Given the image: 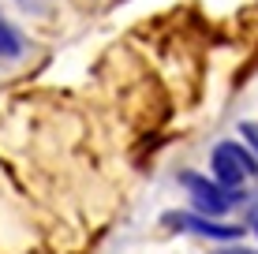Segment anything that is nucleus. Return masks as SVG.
<instances>
[{
  "label": "nucleus",
  "mask_w": 258,
  "mask_h": 254,
  "mask_svg": "<svg viewBox=\"0 0 258 254\" xmlns=\"http://www.w3.org/2000/svg\"><path fill=\"white\" fill-rule=\"evenodd\" d=\"M210 168H213V180L225 191H236L247 176H258V157L254 150H247L239 142H217L210 153Z\"/></svg>",
  "instance_id": "nucleus-1"
},
{
  "label": "nucleus",
  "mask_w": 258,
  "mask_h": 254,
  "mask_svg": "<svg viewBox=\"0 0 258 254\" xmlns=\"http://www.w3.org/2000/svg\"><path fill=\"white\" fill-rule=\"evenodd\" d=\"M180 183H183V191L191 195V206H195V213H202V217H225L228 209H232L236 202V191H225L217 180H206V176H199V172H180Z\"/></svg>",
  "instance_id": "nucleus-2"
},
{
  "label": "nucleus",
  "mask_w": 258,
  "mask_h": 254,
  "mask_svg": "<svg viewBox=\"0 0 258 254\" xmlns=\"http://www.w3.org/2000/svg\"><path fill=\"white\" fill-rule=\"evenodd\" d=\"M165 224H168V228H187V232H195V235L221 239V243L239 239V228H236V224H221V221H213V217H202V213H168Z\"/></svg>",
  "instance_id": "nucleus-3"
},
{
  "label": "nucleus",
  "mask_w": 258,
  "mask_h": 254,
  "mask_svg": "<svg viewBox=\"0 0 258 254\" xmlns=\"http://www.w3.org/2000/svg\"><path fill=\"white\" fill-rule=\"evenodd\" d=\"M19 52H23L19 34H15L12 26H4V23H0V60H15Z\"/></svg>",
  "instance_id": "nucleus-4"
},
{
  "label": "nucleus",
  "mask_w": 258,
  "mask_h": 254,
  "mask_svg": "<svg viewBox=\"0 0 258 254\" xmlns=\"http://www.w3.org/2000/svg\"><path fill=\"white\" fill-rule=\"evenodd\" d=\"M239 135H243L247 142H251V150L258 153V124H251V120H247V124H239Z\"/></svg>",
  "instance_id": "nucleus-5"
},
{
  "label": "nucleus",
  "mask_w": 258,
  "mask_h": 254,
  "mask_svg": "<svg viewBox=\"0 0 258 254\" xmlns=\"http://www.w3.org/2000/svg\"><path fill=\"white\" fill-rule=\"evenodd\" d=\"M221 254H258V250H243V247H232V250H221Z\"/></svg>",
  "instance_id": "nucleus-6"
},
{
  "label": "nucleus",
  "mask_w": 258,
  "mask_h": 254,
  "mask_svg": "<svg viewBox=\"0 0 258 254\" xmlns=\"http://www.w3.org/2000/svg\"><path fill=\"white\" fill-rule=\"evenodd\" d=\"M254 232H258V221H254Z\"/></svg>",
  "instance_id": "nucleus-7"
}]
</instances>
